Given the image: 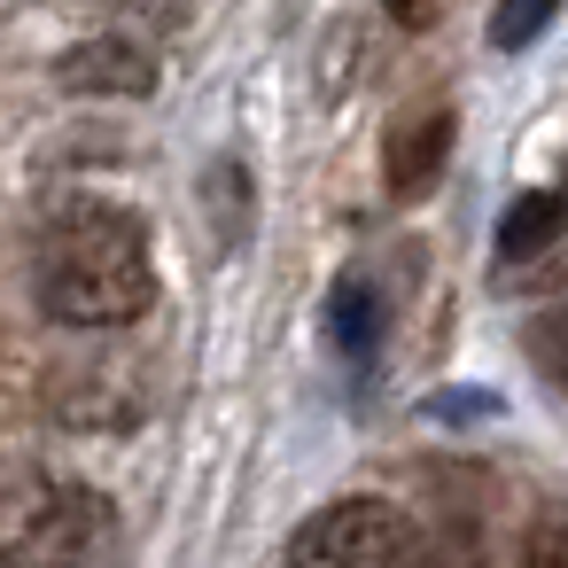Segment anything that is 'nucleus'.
<instances>
[{
	"label": "nucleus",
	"mask_w": 568,
	"mask_h": 568,
	"mask_svg": "<svg viewBox=\"0 0 568 568\" xmlns=\"http://www.w3.org/2000/svg\"><path fill=\"white\" fill-rule=\"evenodd\" d=\"M156 296V265H149V234L133 211L110 203H79L48 226L40 242V312L63 327H125L141 320Z\"/></svg>",
	"instance_id": "nucleus-1"
},
{
	"label": "nucleus",
	"mask_w": 568,
	"mask_h": 568,
	"mask_svg": "<svg viewBox=\"0 0 568 568\" xmlns=\"http://www.w3.org/2000/svg\"><path fill=\"white\" fill-rule=\"evenodd\" d=\"M288 560L296 568H428V537L389 498H327L288 537Z\"/></svg>",
	"instance_id": "nucleus-2"
},
{
	"label": "nucleus",
	"mask_w": 568,
	"mask_h": 568,
	"mask_svg": "<svg viewBox=\"0 0 568 568\" xmlns=\"http://www.w3.org/2000/svg\"><path fill=\"white\" fill-rule=\"evenodd\" d=\"M452 156V110H413L382 133V180L389 195H420Z\"/></svg>",
	"instance_id": "nucleus-3"
},
{
	"label": "nucleus",
	"mask_w": 568,
	"mask_h": 568,
	"mask_svg": "<svg viewBox=\"0 0 568 568\" xmlns=\"http://www.w3.org/2000/svg\"><path fill=\"white\" fill-rule=\"evenodd\" d=\"M55 87L63 94H149L156 87V63L133 48V40H87L55 63Z\"/></svg>",
	"instance_id": "nucleus-4"
},
{
	"label": "nucleus",
	"mask_w": 568,
	"mask_h": 568,
	"mask_svg": "<svg viewBox=\"0 0 568 568\" xmlns=\"http://www.w3.org/2000/svg\"><path fill=\"white\" fill-rule=\"evenodd\" d=\"M560 226H568V203L552 195V187H537V195H521L506 219H498V257L506 265H529V257H552V242H560Z\"/></svg>",
	"instance_id": "nucleus-5"
},
{
	"label": "nucleus",
	"mask_w": 568,
	"mask_h": 568,
	"mask_svg": "<svg viewBox=\"0 0 568 568\" xmlns=\"http://www.w3.org/2000/svg\"><path fill=\"white\" fill-rule=\"evenodd\" d=\"M521 351H529V366L568 397V304H545V312L521 327Z\"/></svg>",
	"instance_id": "nucleus-6"
},
{
	"label": "nucleus",
	"mask_w": 568,
	"mask_h": 568,
	"mask_svg": "<svg viewBox=\"0 0 568 568\" xmlns=\"http://www.w3.org/2000/svg\"><path fill=\"white\" fill-rule=\"evenodd\" d=\"M335 343H343L351 358H366V351L382 343V304H374L366 281H343V288H335Z\"/></svg>",
	"instance_id": "nucleus-7"
},
{
	"label": "nucleus",
	"mask_w": 568,
	"mask_h": 568,
	"mask_svg": "<svg viewBox=\"0 0 568 568\" xmlns=\"http://www.w3.org/2000/svg\"><path fill=\"white\" fill-rule=\"evenodd\" d=\"M203 195H211V219H219V250H234L242 226H250V172L242 164H219L203 180Z\"/></svg>",
	"instance_id": "nucleus-8"
},
{
	"label": "nucleus",
	"mask_w": 568,
	"mask_h": 568,
	"mask_svg": "<svg viewBox=\"0 0 568 568\" xmlns=\"http://www.w3.org/2000/svg\"><path fill=\"white\" fill-rule=\"evenodd\" d=\"M545 24H552V0H498V9H490V48L498 55H521Z\"/></svg>",
	"instance_id": "nucleus-9"
},
{
	"label": "nucleus",
	"mask_w": 568,
	"mask_h": 568,
	"mask_svg": "<svg viewBox=\"0 0 568 568\" xmlns=\"http://www.w3.org/2000/svg\"><path fill=\"white\" fill-rule=\"evenodd\" d=\"M521 568H568V506H545V514L529 521Z\"/></svg>",
	"instance_id": "nucleus-10"
},
{
	"label": "nucleus",
	"mask_w": 568,
	"mask_h": 568,
	"mask_svg": "<svg viewBox=\"0 0 568 568\" xmlns=\"http://www.w3.org/2000/svg\"><path fill=\"white\" fill-rule=\"evenodd\" d=\"M0 568H71L55 545H24V552H0Z\"/></svg>",
	"instance_id": "nucleus-11"
},
{
	"label": "nucleus",
	"mask_w": 568,
	"mask_h": 568,
	"mask_svg": "<svg viewBox=\"0 0 568 568\" xmlns=\"http://www.w3.org/2000/svg\"><path fill=\"white\" fill-rule=\"evenodd\" d=\"M436 17V0H397V24H428Z\"/></svg>",
	"instance_id": "nucleus-12"
},
{
	"label": "nucleus",
	"mask_w": 568,
	"mask_h": 568,
	"mask_svg": "<svg viewBox=\"0 0 568 568\" xmlns=\"http://www.w3.org/2000/svg\"><path fill=\"white\" fill-rule=\"evenodd\" d=\"M552 273H560V281H568V250H560V257H552Z\"/></svg>",
	"instance_id": "nucleus-13"
}]
</instances>
